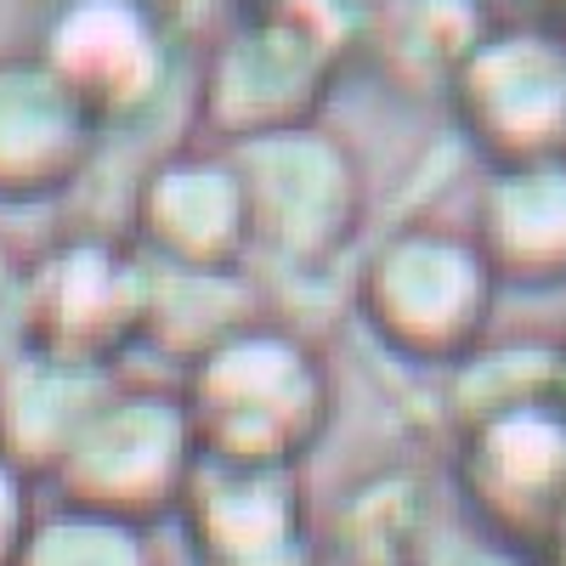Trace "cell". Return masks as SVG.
<instances>
[{"label": "cell", "instance_id": "cell-14", "mask_svg": "<svg viewBox=\"0 0 566 566\" xmlns=\"http://www.w3.org/2000/svg\"><path fill=\"white\" fill-rule=\"evenodd\" d=\"M119 374L125 368L114 363L34 340L18 363L0 368V453L52 488L57 464L103 408V397L119 386Z\"/></svg>", "mask_w": 566, "mask_h": 566}, {"label": "cell", "instance_id": "cell-3", "mask_svg": "<svg viewBox=\"0 0 566 566\" xmlns=\"http://www.w3.org/2000/svg\"><path fill=\"white\" fill-rule=\"evenodd\" d=\"M227 148V142H221ZM250 205V266L272 283L328 277L357 244L368 221V176L352 142L328 125H283L250 142H232Z\"/></svg>", "mask_w": 566, "mask_h": 566}, {"label": "cell", "instance_id": "cell-12", "mask_svg": "<svg viewBox=\"0 0 566 566\" xmlns=\"http://www.w3.org/2000/svg\"><path fill=\"white\" fill-rule=\"evenodd\" d=\"M103 119L45 57L0 63V205L57 199L85 176Z\"/></svg>", "mask_w": 566, "mask_h": 566}, {"label": "cell", "instance_id": "cell-6", "mask_svg": "<svg viewBox=\"0 0 566 566\" xmlns=\"http://www.w3.org/2000/svg\"><path fill=\"white\" fill-rule=\"evenodd\" d=\"M448 488L476 538L538 560L566 527V408L549 397L453 431Z\"/></svg>", "mask_w": 566, "mask_h": 566}, {"label": "cell", "instance_id": "cell-8", "mask_svg": "<svg viewBox=\"0 0 566 566\" xmlns=\"http://www.w3.org/2000/svg\"><path fill=\"white\" fill-rule=\"evenodd\" d=\"M154 261L130 244V232L74 227L34 250V328L45 346L125 368L142 352Z\"/></svg>", "mask_w": 566, "mask_h": 566}, {"label": "cell", "instance_id": "cell-13", "mask_svg": "<svg viewBox=\"0 0 566 566\" xmlns=\"http://www.w3.org/2000/svg\"><path fill=\"white\" fill-rule=\"evenodd\" d=\"M470 239L493 266L499 290H566V159L488 165L470 199Z\"/></svg>", "mask_w": 566, "mask_h": 566}, {"label": "cell", "instance_id": "cell-15", "mask_svg": "<svg viewBox=\"0 0 566 566\" xmlns=\"http://www.w3.org/2000/svg\"><path fill=\"white\" fill-rule=\"evenodd\" d=\"M272 295L255 266H159L148 277V323L142 352L165 357L176 374L199 363L210 346L239 335L244 323L266 317Z\"/></svg>", "mask_w": 566, "mask_h": 566}, {"label": "cell", "instance_id": "cell-20", "mask_svg": "<svg viewBox=\"0 0 566 566\" xmlns=\"http://www.w3.org/2000/svg\"><path fill=\"white\" fill-rule=\"evenodd\" d=\"M34 340V250L0 232V368L18 363Z\"/></svg>", "mask_w": 566, "mask_h": 566}, {"label": "cell", "instance_id": "cell-24", "mask_svg": "<svg viewBox=\"0 0 566 566\" xmlns=\"http://www.w3.org/2000/svg\"><path fill=\"white\" fill-rule=\"evenodd\" d=\"M533 566H566V527H560V533L549 538V549H544V555H538Z\"/></svg>", "mask_w": 566, "mask_h": 566}, {"label": "cell", "instance_id": "cell-17", "mask_svg": "<svg viewBox=\"0 0 566 566\" xmlns=\"http://www.w3.org/2000/svg\"><path fill=\"white\" fill-rule=\"evenodd\" d=\"M555 397V340L544 335H493L442 368V413L448 431H470L482 419Z\"/></svg>", "mask_w": 566, "mask_h": 566}, {"label": "cell", "instance_id": "cell-4", "mask_svg": "<svg viewBox=\"0 0 566 566\" xmlns=\"http://www.w3.org/2000/svg\"><path fill=\"white\" fill-rule=\"evenodd\" d=\"M205 464L199 424L187 413V397L176 380H154V374H119V386L91 413L80 442L57 464V476L45 493L125 515V522L159 527L176 522Z\"/></svg>", "mask_w": 566, "mask_h": 566}, {"label": "cell", "instance_id": "cell-21", "mask_svg": "<svg viewBox=\"0 0 566 566\" xmlns=\"http://www.w3.org/2000/svg\"><path fill=\"white\" fill-rule=\"evenodd\" d=\"M45 504V482H34L23 464L0 453V566H18V549Z\"/></svg>", "mask_w": 566, "mask_h": 566}, {"label": "cell", "instance_id": "cell-11", "mask_svg": "<svg viewBox=\"0 0 566 566\" xmlns=\"http://www.w3.org/2000/svg\"><path fill=\"white\" fill-rule=\"evenodd\" d=\"M130 244L159 266H250V205L232 148H176L130 193Z\"/></svg>", "mask_w": 566, "mask_h": 566}, {"label": "cell", "instance_id": "cell-19", "mask_svg": "<svg viewBox=\"0 0 566 566\" xmlns=\"http://www.w3.org/2000/svg\"><path fill=\"white\" fill-rule=\"evenodd\" d=\"M18 566H165V555L154 527L52 493L18 549Z\"/></svg>", "mask_w": 566, "mask_h": 566}, {"label": "cell", "instance_id": "cell-2", "mask_svg": "<svg viewBox=\"0 0 566 566\" xmlns=\"http://www.w3.org/2000/svg\"><path fill=\"white\" fill-rule=\"evenodd\" d=\"M499 277L470 227L413 216L368 244L352 272V312L386 357L442 374L499 328Z\"/></svg>", "mask_w": 566, "mask_h": 566}, {"label": "cell", "instance_id": "cell-5", "mask_svg": "<svg viewBox=\"0 0 566 566\" xmlns=\"http://www.w3.org/2000/svg\"><path fill=\"white\" fill-rule=\"evenodd\" d=\"M352 40H363V29L335 23L323 0L255 7L239 29L216 34L205 91H199L205 125L227 148L283 125H306L340 57L352 52Z\"/></svg>", "mask_w": 566, "mask_h": 566}, {"label": "cell", "instance_id": "cell-1", "mask_svg": "<svg viewBox=\"0 0 566 566\" xmlns=\"http://www.w3.org/2000/svg\"><path fill=\"white\" fill-rule=\"evenodd\" d=\"M205 459L301 470L335 424V368L312 328L266 312L176 374Z\"/></svg>", "mask_w": 566, "mask_h": 566}, {"label": "cell", "instance_id": "cell-10", "mask_svg": "<svg viewBox=\"0 0 566 566\" xmlns=\"http://www.w3.org/2000/svg\"><path fill=\"white\" fill-rule=\"evenodd\" d=\"M40 57L103 125H125L159 108L176 69V34L154 12V0H69Z\"/></svg>", "mask_w": 566, "mask_h": 566}, {"label": "cell", "instance_id": "cell-7", "mask_svg": "<svg viewBox=\"0 0 566 566\" xmlns=\"http://www.w3.org/2000/svg\"><path fill=\"white\" fill-rule=\"evenodd\" d=\"M448 108L482 165L566 159V29L493 18L453 74Z\"/></svg>", "mask_w": 566, "mask_h": 566}, {"label": "cell", "instance_id": "cell-18", "mask_svg": "<svg viewBox=\"0 0 566 566\" xmlns=\"http://www.w3.org/2000/svg\"><path fill=\"white\" fill-rule=\"evenodd\" d=\"M488 29H493L488 0H402L397 12L368 23L397 85L431 91V97H448L453 74L464 69V57L476 52Z\"/></svg>", "mask_w": 566, "mask_h": 566}, {"label": "cell", "instance_id": "cell-25", "mask_svg": "<svg viewBox=\"0 0 566 566\" xmlns=\"http://www.w3.org/2000/svg\"><path fill=\"white\" fill-rule=\"evenodd\" d=\"M250 7H277V0H250Z\"/></svg>", "mask_w": 566, "mask_h": 566}, {"label": "cell", "instance_id": "cell-9", "mask_svg": "<svg viewBox=\"0 0 566 566\" xmlns=\"http://www.w3.org/2000/svg\"><path fill=\"white\" fill-rule=\"evenodd\" d=\"M176 527L193 566H328L301 470L205 459Z\"/></svg>", "mask_w": 566, "mask_h": 566}, {"label": "cell", "instance_id": "cell-22", "mask_svg": "<svg viewBox=\"0 0 566 566\" xmlns=\"http://www.w3.org/2000/svg\"><path fill=\"white\" fill-rule=\"evenodd\" d=\"M504 18H522V23H555L566 29V0H493Z\"/></svg>", "mask_w": 566, "mask_h": 566}, {"label": "cell", "instance_id": "cell-23", "mask_svg": "<svg viewBox=\"0 0 566 566\" xmlns=\"http://www.w3.org/2000/svg\"><path fill=\"white\" fill-rule=\"evenodd\" d=\"M555 402L566 408V328L555 335Z\"/></svg>", "mask_w": 566, "mask_h": 566}, {"label": "cell", "instance_id": "cell-16", "mask_svg": "<svg viewBox=\"0 0 566 566\" xmlns=\"http://www.w3.org/2000/svg\"><path fill=\"white\" fill-rule=\"evenodd\" d=\"M317 527L340 566H419L437 538V488L419 464H374Z\"/></svg>", "mask_w": 566, "mask_h": 566}]
</instances>
